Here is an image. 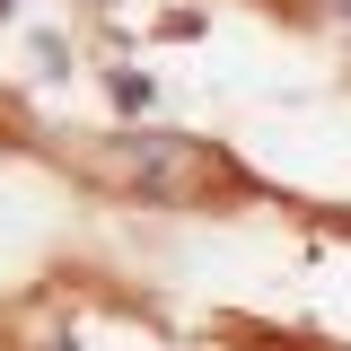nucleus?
I'll list each match as a JSON object with an SVG mask.
<instances>
[{"label":"nucleus","instance_id":"1","mask_svg":"<svg viewBox=\"0 0 351 351\" xmlns=\"http://www.w3.org/2000/svg\"><path fill=\"white\" fill-rule=\"evenodd\" d=\"M80 167L106 184V193H123V202H158V211H219V202H237L246 193V167L211 149V141H193V132H97L80 149Z\"/></svg>","mask_w":351,"mask_h":351},{"label":"nucleus","instance_id":"2","mask_svg":"<svg viewBox=\"0 0 351 351\" xmlns=\"http://www.w3.org/2000/svg\"><path fill=\"white\" fill-rule=\"evenodd\" d=\"M334 9H343V18H351V0H334Z\"/></svg>","mask_w":351,"mask_h":351}]
</instances>
